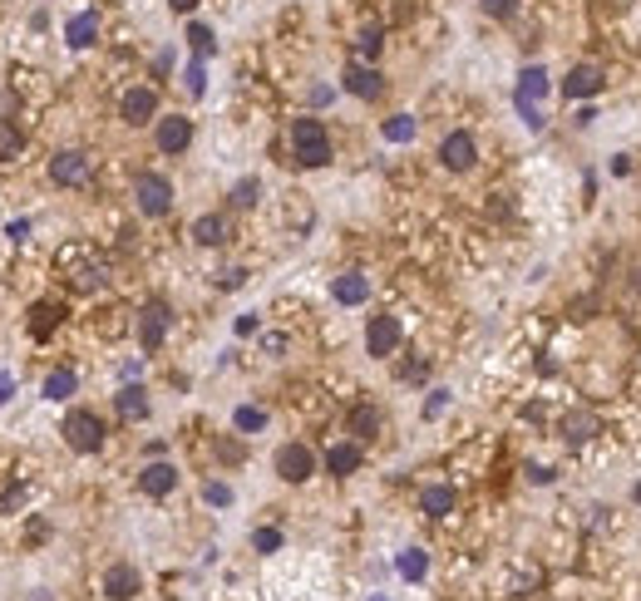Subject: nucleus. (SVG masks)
Returning <instances> with one entry per match:
<instances>
[{"label": "nucleus", "instance_id": "21", "mask_svg": "<svg viewBox=\"0 0 641 601\" xmlns=\"http://www.w3.org/2000/svg\"><path fill=\"white\" fill-rule=\"evenodd\" d=\"M419 513L449 517V513H454V488H449V483H429L425 493H419Z\"/></svg>", "mask_w": 641, "mask_h": 601}, {"label": "nucleus", "instance_id": "15", "mask_svg": "<svg viewBox=\"0 0 641 601\" xmlns=\"http://www.w3.org/2000/svg\"><path fill=\"white\" fill-rule=\"evenodd\" d=\"M64 40H69V50H89V45L99 40V15L94 11H79L64 20Z\"/></svg>", "mask_w": 641, "mask_h": 601}, {"label": "nucleus", "instance_id": "4", "mask_svg": "<svg viewBox=\"0 0 641 601\" xmlns=\"http://www.w3.org/2000/svg\"><path fill=\"white\" fill-rule=\"evenodd\" d=\"M134 202H139L143 217H168L173 212V183L163 173H139L134 178Z\"/></svg>", "mask_w": 641, "mask_h": 601}, {"label": "nucleus", "instance_id": "38", "mask_svg": "<svg viewBox=\"0 0 641 601\" xmlns=\"http://www.w3.org/2000/svg\"><path fill=\"white\" fill-rule=\"evenodd\" d=\"M242 281H247V272H242V266H232V272H223V276H217V286H223V291H237Z\"/></svg>", "mask_w": 641, "mask_h": 601}, {"label": "nucleus", "instance_id": "34", "mask_svg": "<svg viewBox=\"0 0 641 601\" xmlns=\"http://www.w3.org/2000/svg\"><path fill=\"white\" fill-rule=\"evenodd\" d=\"M479 11L493 15V20H508V15L518 11V0H479Z\"/></svg>", "mask_w": 641, "mask_h": 601}, {"label": "nucleus", "instance_id": "1", "mask_svg": "<svg viewBox=\"0 0 641 601\" xmlns=\"http://www.w3.org/2000/svg\"><path fill=\"white\" fill-rule=\"evenodd\" d=\"M291 158L301 168H326L331 163V134H326L320 118H296L291 124Z\"/></svg>", "mask_w": 641, "mask_h": 601}, {"label": "nucleus", "instance_id": "41", "mask_svg": "<svg viewBox=\"0 0 641 601\" xmlns=\"http://www.w3.org/2000/svg\"><path fill=\"white\" fill-rule=\"evenodd\" d=\"M11 390H15V380H11V375H5V370H0V404L11 400Z\"/></svg>", "mask_w": 641, "mask_h": 601}, {"label": "nucleus", "instance_id": "40", "mask_svg": "<svg viewBox=\"0 0 641 601\" xmlns=\"http://www.w3.org/2000/svg\"><path fill=\"white\" fill-rule=\"evenodd\" d=\"M444 404H449V394H444V390H434V394H429V410H425V414H439Z\"/></svg>", "mask_w": 641, "mask_h": 601}, {"label": "nucleus", "instance_id": "42", "mask_svg": "<svg viewBox=\"0 0 641 601\" xmlns=\"http://www.w3.org/2000/svg\"><path fill=\"white\" fill-rule=\"evenodd\" d=\"M168 5H173V11H178V15H188V11H198V0H168Z\"/></svg>", "mask_w": 641, "mask_h": 601}, {"label": "nucleus", "instance_id": "23", "mask_svg": "<svg viewBox=\"0 0 641 601\" xmlns=\"http://www.w3.org/2000/svg\"><path fill=\"white\" fill-rule=\"evenodd\" d=\"M75 390H79L75 370H50V375H45V400H69Z\"/></svg>", "mask_w": 641, "mask_h": 601}, {"label": "nucleus", "instance_id": "8", "mask_svg": "<svg viewBox=\"0 0 641 601\" xmlns=\"http://www.w3.org/2000/svg\"><path fill=\"white\" fill-rule=\"evenodd\" d=\"M311 474H316V454H311L306 443H281L277 449V478H287V483H306Z\"/></svg>", "mask_w": 641, "mask_h": 601}, {"label": "nucleus", "instance_id": "2", "mask_svg": "<svg viewBox=\"0 0 641 601\" xmlns=\"http://www.w3.org/2000/svg\"><path fill=\"white\" fill-rule=\"evenodd\" d=\"M543 94H548V69L543 64H528L518 74V89H513V104H518L528 128H543Z\"/></svg>", "mask_w": 641, "mask_h": 601}, {"label": "nucleus", "instance_id": "14", "mask_svg": "<svg viewBox=\"0 0 641 601\" xmlns=\"http://www.w3.org/2000/svg\"><path fill=\"white\" fill-rule=\"evenodd\" d=\"M602 85H607V79H602V69H592V64H572V74L563 79V94L577 104V99L602 94Z\"/></svg>", "mask_w": 641, "mask_h": 601}, {"label": "nucleus", "instance_id": "33", "mask_svg": "<svg viewBox=\"0 0 641 601\" xmlns=\"http://www.w3.org/2000/svg\"><path fill=\"white\" fill-rule=\"evenodd\" d=\"M183 79H188V94H203V89H207V64L192 60L188 69H183Z\"/></svg>", "mask_w": 641, "mask_h": 601}, {"label": "nucleus", "instance_id": "19", "mask_svg": "<svg viewBox=\"0 0 641 601\" xmlns=\"http://www.w3.org/2000/svg\"><path fill=\"white\" fill-rule=\"evenodd\" d=\"M361 443H331V454H326V468H331L336 478H351L355 468H361Z\"/></svg>", "mask_w": 641, "mask_h": 601}, {"label": "nucleus", "instance_id": "12", "mask_svg": "<svg viewBox=\"0 0 641 601\" xmlns=\"http://www.w3.org/2000/svg\"><path fill=\"white\" fill-rule=\"evenodd\" d=\"M365 350H370L375 360L395 355L400 350V321L395 316H370V326H365Z\"/></svg>", "mask_w": 641, "mask_h": 601}, {"label": "nucleus", "instance_id": "9", "mask_svg": "<svg viewBox=\"0 0 641 601\" xmlns=\"http://www.w3.org/2000/svg\"><path fill=\"white\" fill-rule=\"evenodd\" d=\"M153 143H158V153H168V158L188 153V143H192V118H183V114L158 118V128H153Z\"/></svg>", "mask_w": 641, "mask_h": 601}, {"label": "nucleus", "instance_id": "22", "mask_svg": "<svg viewBox=\"0 0 641 601\" xmlns=\"http://www.w3.org/2000/svg\"><path fill=\"white\" fill-rule=\"evenodd\" d=\"M345 429L355 434V443H361V439H375V434H380V410H375V404H355L351 419H345Z\"/></svg>", "mask_w": 641, "mask_h": 601}, {"label": "nucleus", "instance_id": "26", "mask_svg": "<svg viewBox=\"0 0 641 601\" xmlns=\"http://www.w3.org/2000/svg\"><path fill=\"white\" fill-rule=\"evenodd\" d=\"M385 138H390V143H410V138L419 134V124L410 114H395V118H385V128H380Z\"/></svg>", "mask_w": 641, "mask_h": 601}, {"label": "nucleus", "instance_id": "7", "mask_svg": "<svg viewBox=\"0 0 641 601\" xmlns=\"http://www.w3.org/2000/svg\"><path fill=\"white\" fill-rule=\"evenodd\" d=\"M439 163H444L449 173H469L474 163H479V143H474V134H444V143H439Z\"/></svg>", "mask_w": 641, "mask_h": 601}, {"label": "nucleus", "instance_id": "37", "mask_svg": "<svg viewBox=\"0 0 641 601\" xmlns=\"http://www.w3.org/2000/svg\"><path fill=\"white\" fill-rule=\"evenodd\" d=\"M75 286L79 291H99V286H104V266H85V272L75 276Z\"/></svg>", "mask_w": 641, "mask_h": 601}, {"label": "nucleus", "instance_id": "6", "mask_svg": "<svg viewBox=\"0 0 641 601\" xmlns=\"http://www.w3.org/2000/svg\"><path fill=\"white\" fill-rule=\"evenodd\" d=\"M118 118H124L128 128L158 124V94H153L149 85H134V89H124V99H118Z\"/></svg>", "mask_w": 641, "mask_h": 601}, {"label": "nucleus", "instance_id": "43", "mask_svg": "<svg viewBox=\"0 0 641 601\" xmlns=\"http://www.w3.org/2000/svg\"><path fill=\"white\" fill-rule=\"evenodd\" d=\"M370 601H385V597H370Z\"/></svg>", "mask_w": 641, "mask_h": 601}, {"label": "nucleus", "instance_id": "25", "mask_svg": "<svg viewBox=\"0 0 641 601\" xmlns=\"http://www.w3.org/2000/svg\"><path fill=\"white\" fill-rule=\"evenodd\" d=\"M395 567H400V577H405V581H419V577L429 572V557H425L419 548H405V552H400V562H395Z\"/></svg>", "mask_w": 641, "mask_h": 601}, {"label": "nucleus", "instance_id": "39", "mask_svg": "<svg viewBox=\"0 0 641 601\" xmlns=\"http://www.w3.org/2000/svg\"><path fill=\"white\" fill-rule=\"evenodd\" d=\"M612 173H617V178H627V173H631V158H627V153H617V158H612Z\"/></svg>", "mask_w": 641, "mask_h": 601}, {"label": "nucleus", "instance_id": "11", "mask_svg": "<svg viewBox=\"0 0 641 601\" xmlns=\"http://www.w3.org/2000/svg\"><path fill=\"white\" fill-rule=\"evenodd\" d=\"M168 326H173V311L163 306V301H149L143 316H139V345L153 355V350L163 345V336H168Z\"/></svg>", "mask_w": 641, "mask_h": 601}, {"label": "nucleus", "instance_id": "32", "mask_svg": "<svg viewBox=\"0 0 641 601\" xmlns=\"http://www.w3.org/2000/svg\"><path fill=\"white\" fill-rule=\"evenodd\" d=\"M592 429H597V419H592V414H572V419H567V443L592 439Z\"/></svg>", "mask_w": 641, "mask_h": 601}, {"label": "nucleus", "instance_id": "30", "mask_svg": "<svg viewBox=\"0 0 641 601\" xmlns=\"http://www.w3.org/2000/svg\"><path fill=\"white\" fill-rule=\"evenodd\" d=\"M30 316H35V321H30V336H35V340L50 336V326H60V306H35Z\"/></svg>", "mask_w": 641, "mask_h": 601}, {"label": "nucleus", "instance_id": "13", "mask_svg": "<svg viewBox=\"0 0 641 601\" xmlns=\"http://www.w3.org/2000/svg\"><path fill=\"white\" fill-rule=\"evenodd\" d=\"M139 587L143 581H139V567H134V562H114V567L104 572V597L109 601H128Z\"/></svg>", "mask_w": 641, "mask_h": 601}, {"label": "nucleus", "instance_id": "18", "mask_svg": "<svg viewBox=\"0 0 641 601\" xmlns=\"http://www.w3.org/2000/svg\"><path fill=\"white\" fill-rule=\"evenodd\" d=\"M192 242L198 247H223L227 242V217L223 212H203V217L192 222Z\"/></svg>", "mask_w": 641, "mask_h": 601}, {"label": "nucleus", "instance_id": "28", "mask_svg": "<svg viewBox=\"0 0 641 601\" xmlns=\"http://www.w3.org/2000/svg\"><path fill=\"white\" fill-rule=\"evenodd\" d=\"M20 143H25L20 128H15L11 118H0V168H5V163H11L15 153H20Z\"/></svg>", "mask_w": 641, "mask_h": 601}, {"label": "nucleus", "instance_id": "3", "mask_svg": "<svg viewBox=\"0 0 641 601\" xmlns=\"http://www.w3.org/2000/svg\"><path fill=\"white\" fill-rule=\"evenodd\" d=\"M60 434L75 454H99V449H104V419H99L94 410H69L64 424H60Z\"/></svg>", "mask_w": 641, "mask_h": 601}, {"label": "nucleus", "instance_id": "16", "mask_svg": "<svg viewBox=\"0 0 641 601\" xmlns=\"http://www.w3.org/2000/svg\"><path fill=\"white\" fill-rule=\"evenodd\" d=\"M139 488H143L149 498H168L173 488H178V468H173V464H163V459H158V464H149V468L139 474Z\"/></svg>", "mask_w": 641, "mask_h": 601}, {"label": "nucleus", "instance_id": "35", "mask_svg": "<svg viewBox=\"0 0 641 601\" xmlns=\"http://www.w3.org/2000/svg\"><path fill=\"white\" fill-rule=\"evenodd\" d=\"M252 548H256V552H277V548H281V532H277V528H256V532H252Z\"/></svg>", "mask_w": 641, "mask_h": 601}, {"label": "nucleus", "instance_id": "17", "mask_svg": "<svg viewBox=\"0 0 641 601\" xmlns=\"http://www.w3.org/2000/svg\"><path fill=\"white\" fill-rule=\"evenodd\" d=\"M331 296L341 301V306H365V301H370V276H361V272H345V276H336Z\"/></svg>", "mask_w": 641, "mask_h": 601}, {"label": "nucleus", "instance_id": "29", "mask_svg": "<svg viewBox=\"0 0 641 601\" xmlns=\"http://www.w3.org/2000/svg\"><path fill=\"white\" fill-rule=\"evenodd\" d=\"M237 434H256V429H267V410H256V404H242V410L232 414Z\"/></svg>", "mask_w": 641, "mask_h": 601}, {"label": "nucleus", "instance_id": "24", "mask_svg": "<svg viewBox=\"0 0 641 601\" xmlns=\"http://www.w3.org/2000/svg\"><path fill=\"white\" fill-rule=\"evenodd\" d=\"M380 50H385V35L375 30V25H365V30L355 35V54H361L365 64H375V60H380Z\"/></svg>", "mask_w": 641, "mask_h": 601}, {"label": "nucleus", "instance_id": "20", "mask_svg": "<svg viewBox=\"0 0 641 601\" xmlns=\"http://www.w3.org/2000/svg\"><path fill=\"white\" fill-rule=\"evenodd\" d=\"M114 404H118V419H149V394L139 390V385H124V390L114 394Z\"/></svg>", "mask_w": 641, "mask_h": 601}, {"label": "nucleus", "instance_id": "31", "mask_svg": "<svg viewBox=\"0 0 641 601\" xmlns=\"http://www.w3.org/2000/svg\"><path fill=\"white\" fill-rule=\"evenodd\" d=\"M256 198H262V183L256 178H242L232 188V207H256Z\"/></svg>", "mask_w": 641, "mask_h": 601}, {"label": "nucleus", "instance_id": "10", "mask_svg": "<svg viewBox=\"0 0 641 601\" xmlns=\"http://www.w3.org/2000/svg\"><path fill=\"white\" fill-rule=\"evenodd\" d=\"M341 85H345V94H355V99H380V94H385V79H380V69H375V64H365V60L345 64Z\"/></svg>", "mask_w": 641, "mask_h": 601}, {"label": "nucleus", "instance_id": "27", "mask_svg": "<svg viewBox=\"0 0 641 601\" xmlns=\"http://www.w3.org/2000/svg\"><path fill=\"white\" fill-rule=\"evenodd\" d=\"M188 45H192V54H198V60H207V54H217V35L207 30V25H198V20L188 25Z\"/></svg>", "mask_w": 641, "mask_h": 601}, {"label": "nucleus", "instance_id": "36", "mask_svg": "<svg viewBox=\"0 0 641 601\" xmlns=\"http://www.w3.org/2000/svg\"><path fill=\"white\" fill-rule=\"evenodd\" d=\"M203 503L227 508V503H232V488H227V483H203Z\"/></svg>", "mask_w": 641, "mask_h": 601}, {"label": "nucleus", "instance_id": "5", "mask_svg": "<svg viewBox=\"0 0 641 601\" xmlns=\"http://www.w3.org/2000/svg\"><path fill=\"white\" fill-rule=\"evenodd\" d=\"M89 173H94V158H89L85 148H64L50 158V183L54 188H85Z\"/></svg>", "mask_w": 641, "mask_h": 601}]
</instances>
